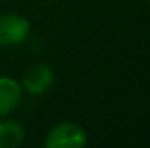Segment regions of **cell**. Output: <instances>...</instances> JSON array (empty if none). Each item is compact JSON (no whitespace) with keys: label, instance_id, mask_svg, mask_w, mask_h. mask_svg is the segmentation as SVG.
I'll list each match as a JSON object with an SVG mask.
<instances>
[{"label":"cell","instance_id":"cell-1","mask_svg":"<svg viewBox=\"0 0 150 148\" xmlns=\"http://www.w3.org/2000/svg\"><path fill=\"white\" fill-rule=\"evenodd\" d=\"M86 145H87V134L75 122L56 124L44 140V147L47 148H82Z\"/></svg>","mask_w":150,"mask_h":148},{"label":"cell","instance_id":"cell-2","mask_svg":"<svg viewBox=\"0 0 150 148\" xmlns=\"http://www.w3.org/2000/svg\"><path fill=\"white\" fill-rule=\"evenodd\" d=\"M32 25L19 14L0 16V47H16L30 37Z\"/></svg>","mask_w":150,"mask_h":148},{"label":"cell","instance_id":"cell-3","mask_svg":"<svg viewBox=\"0 0 150 148\" xmlns=\"http://www.w3.org/2000/svg\"><path fill=\"white\" fill-rule=\"evenodd\" d=\"M52 84H54V72L51 66H47L44 63H37V65L30 66L21 80V87L32 96L44 94L45 91L51 89Z\"/></svg>","mask_w":150,"mask_h":148},{"label":"cell","instance_id":"cell-4","mask_svg":"<svg viewBox=\"0 0 150 148\" xmlns=\"http://www.w3.org/2000/svg\"><path fill=\"white\" fill-rule=\"evenodd\" d=\"M23 87L21 84L7 75H0V118L9 117L21 103Z\"/></svg>","mask_w":150,"mask_h":148},{"label":"cell","instance_id":"cell-5","mask_svg":"<svg viewBox=\"0 0 150 148\" xmlns=\"http://www.w3.org/2000/svg\"><path fill=\"white\" fill-rule=\"evenodd\" d=\"M23 141H25V127L16 120L4 117V120H0V148L19 147Z\"/></svg>","mask_w":150,"mask_h":148},{"label":"cell","instance_id":"cell-6","mask_svg":"<svg viewBox=\"0 0 150 148\" xmlns=\"http://www.w3.org/2000/svg\"><path fill=\"white\" fill-rule=\"evenodd\" d=\"M149 4H150V0H149Z\"/></svg>","mask_w":150,"mask_h":148}]
</instances>
